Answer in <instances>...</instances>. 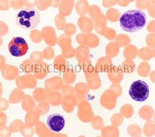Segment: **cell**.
Returning <instances> with one entry per match:
<instances>
[{
	"label": "cell",
	"mask_w": 155,
	"mask_h": 137,
	"mask_svg": "<svg viewBox=\"0 0 155 137\" xmlns=\"http://www.w3.org/2000/svg\"><path fill=\"white\" fill-rule=\"evenodd\" d=\"M147 22L145 14L140 10H130L123 14L120 24L121 28L127 32L134 33L143 29Z\"/></svg>",
	"instance_id": "1"
},
{
	"label": "cell",
	"mask_w": 155,
	"mask_h": 137,
	"mask_svg": "<svg viewBox=\"0 0 155 137\" xmlns=\"http://www.w3.org/2000/svg\"><path fill=\"white\" fill-rule=\"evenodd\" d=\"M47 124L50 130L54 132L61 131L65 125V119L59 114H53L49 115L47 119Z\"/></svg>",
	"instance_id": "5"
},
{
	"label": "cell",
	"mask_w": 155,
	"mask_h": 137,
	"mask_svg": "<svg viewBox=\"0 0 155 137\" xmlns=\"http://www.w3.org/2000/svg\"><path fill=\"white\" fill-rule=\"evenodd\" d=\"M18 26L24 29H32L40 22L39 12L33 8H26L20 11L16 17Z\"/></svg>",
	"instance_id": "2"
},
{
	"label": "cell",
	"mask_w": 155,
	"mask_h": 137,
	"mask_svg": "<svg viewBox=\"0 0 155 137\" xmlns=\"http://www.w3.org/2000/svg\"><path fill=\"white\" fill-rule=\"evenodd\" d=\"M129 94L134 101L142 102L146 100L149 96V88L145 81L137 80L131 85Z\"/></svg>",
	"instance_id": "3"
},
{
	"label": "cell",
	"mask_w": 155,
	"mask_h": 137,
	"mask_svg": "<svg viewBox=\"0 0 155 137\" xmlns=\"http://www.w3.org/2000/svg\"><path fill=\"white\" fill-rule=\"evenodd\" d=\"M28 49V44L21 37L13 38L8 44V51L14 57L24 56L27 53Z\"/></svg>",
	"instance_id": "4"
}]
</instances>
